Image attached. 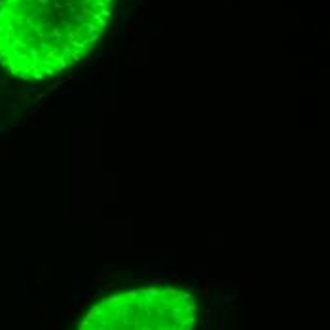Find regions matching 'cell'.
<instances>
[{"label": "cell", "instance_id": "obj_1", "mask_svg": "<svg viewBox=\"0 0 330 330\" xmlns=\"http://www.w3.org/2000/svg\"><path fill=\"white\" fill-rule=\"evenodd\" d=\"M114 0H0V65L44 80L80 61L106 29Z\"/></svg>", "mask_w": 330, "mask_h": 330}, {"label": "cell", "instance_id": "obj_2", "mask_svg": "<svg viewBox=\"0 0 330 330\" xmlns=\"http://www.w3.org/2000/svg\"><path fill=\"white\" fill-rule=\"evenodd\" d=\"M197 303L175 287H148L99 302L78 330H192Z\"/></svg>", "mask_w": 330, "mask_h": 330}]
</instances>
